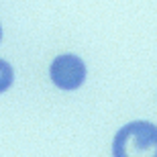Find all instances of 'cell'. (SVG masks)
Wrapping results in <instances>:
<instances>
[{
  "label": "cell",
  "instance_id": "6da1fadb",
  "mask_svg": "<svg viewBox=\"0 0 157 157\" xmlns=\"http://www.w3.org/2000/svg\"><path fill=\"white\" fill-rule=\"evenodd\" d=\"M114 157H157V124L149 121H131L121 127L112 139Z\"/></svg>",
  "mask_w": 157,
  "mask_h": 157
},
{
  "label": "cell",
  "instance_id": "7a4b0ae2",
  "mask_svg": "<svg viewBox=\"0 0 157 157\" xmlns=\"http://www.w3.org/2000/svg\"><path fill=\"white\" fill-rule=\"evenodd\" d=\"M88 78V67L84 59L76 53H61L49 65V80L63 92H74L84 86Z\"/></svg>",
  "mask_w": 157,
  "mask_h": 157
},
{
  "label": "cell",
  "instance_id": "3957f363",
  "mask_svg": "<svg viewBox=\"0 0 157 157\" xmlns=\"http://www.w3.org/2000/svg\"><path fill=\"white\" fill-rule=\"evenodd\" d=\"M12 84H14V70L6 59H0V94L8 92Z\"/></svg>",
  "mask_w": 157,
  "mask_h": 157
},
{
  "label": "cell",
  "instance_id": "277c9868",
  "mask_svg": "<svg viewBox=\"0 0 157 157\" xmlns=\"http://www.w3.org/2000/svg\"><path fill=\"white\" fill-rule=\"evenodd\" d=\"M0 41H2V25H0Z\"/></svg>",
  "mask_w": 157,
  "mask_h": 157
}]
</instances>
